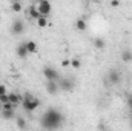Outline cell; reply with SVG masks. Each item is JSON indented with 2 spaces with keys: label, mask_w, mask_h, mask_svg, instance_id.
Segmentation results:
<instances>
[{
  "label": "cell",
  "mask_w": 132,
  "mask_h": 131,
  "mask_svg": "<svg viewBox=\"0 0 132 131\" xmlns=\"http://www.w3.org/2000/svg\"><path fill=\"white\" fill-rule=\"evenodd\" d=\"M118 5H120V2H117V0H115V2H111V6H114V8L118 6Z\"/></svg>",
  "instance_id": "27"
},
{
  "label": "cell",
  "mask_w": 132,
  "mask_h": 131,
  "mask_svg": "<svg viewBox=\"0 0 132 131\" xmlns=\"http://www.w3.org/2000/svg\"><path fill=\"white\" fill-rule=\"evenodd\" d=\"M37 26H40V28H45V26H48V19L46 17H43V16H40L37 20Z\"/></svg>",
  "instance_id": "18"
},
{
  "label": "cell",
  "mask_w": 132,
  "mask_h": 131,
  "mask_svg": "<svg viewBox=\"0 0 132 131\" xmlns=\"http://www.w3.org/2000/svg\"><path fill=\"white\" fill-rule=\"evenodd\" d=\"M2 117L5 120H11V119H15V110H8V111H2L0 113Z\"/></svg>",
  "instance_id": "12"
},
{
  "label": "cell",
  "mask_w": 132,
  "mask_h": 131,
  "mask_svg": "<svg viewBox=\"0 0 132 131\" xmlns=\"http://www.w3.org/2000/svg\"><path fill=\"white\" fill-rule=\"evenodd\" d=\"M108 80H109L111 85H120L121 83V74H120V71L111 69L109 74H108Z\"/></svg>",
  "instance_id": "6"
},
{
  "label": "cell",
  "mask_w": 132,
  "mask_h": 131,
  "mask_svg": "<svg viewBox=\"0 0 132 131\" xmlns=\"http://www.w3.org/2000/svg\"><path fill=\"white\" fill-rule=\"evenodd\" d=\"M5 94H8V93H6V86H5L3 83H0V97L5 96Z\"/></svg>",
  "instance_id": "24"
},
{
  "label": "cell",
  "mask_w": 132,
  "mask_h": 131,
  "mask_svg": "<svg viewBox=\"0 0 132 131\" xmlns=\"http://www.w3.org/2000/svg\"><path fill=\"white\" fill-rule=\"evenodd\" d=\"M22 106H23L25 111L31 113V111H35L40 106V100L35 96H32V94H25L23 96V102H22Z\"/></svg>",
  "instance_id": "2"
},
{
  "label": "cell",
  "mask_w": 132,
  "mask_h": 131,
  "mask_svg": "<svg viewBox=\"0 0 132 131\" xmlns=\"http://www.w3.org/2000/svg\"><path fill=\"white\" fill-rule=\"evenodd\" d=\"M71 66H72L74 69H78V68L81 66V60H80L78 57H75V59H71Z\"/></svg>",
  "instance_id": "20"
},
{
  "label": "cell",
  "mask_w": 132,
  "mask_h": 131,
  "mask_svg": "<svg viewBox=\"0 0 132 131\" xmlns=\"http://www.w3.org/2000/svg\"><path fill=\"white\" fill-rule=\"evenodd\" d=\"M0 23H2V17H0Z\"/></svg>",
  "instance_id": "29"
},
{
  "label": "cell",
  "mask_w": 132,
  "mask_h": 131,
  "mask_svg": "<svg viewBox=\"0 0 132 131\" xmlns=\"http://www.w3.org/2000/svg\"><path fill=\"white\" fill-rule=\"evenodd\" d=\"M98 130L100 131H106L108 128H106V125H104V122H100L98 123Z\"/></svg>",
  "instance_id": "25"
},
{
  "label": "cell",
  "mask_w": 132,
  "mask_h": 131,
  "mask_svg": "<svg viewBox=\"0 0 132 131\" xmlns=\"http://www.w3.org/2000/svg\"><path fill=\"white\" fill-rule=\"evenodd\" d=\"M59 88H60V91H72L74 90V82L71 79H62L59 82Z\"/></svg>",
  "instance_id": "7"
},
{
  "label": "cell",
  "mask_w": 132,
  "mask_h": 131,
  "mask_svg": "<svg viewBox=\"0 0 132 131\" xmlns=\"http://www.w3.org/2000/svg\"><path fill=\"white\" fill-rule=\"evenodd\" d=\"M86 26H88V25H86V20H85V19H81V17H80V19H77V20H75V28H77L78 31H85V30H86Z\"/></svg>",
  "instance_id": "15"
},
{
  "label": "cell",
  "mask_w": 132,
  "mask_h": 131,
  "mask_svg": "<svg viewBox=\"0 0 132 131\" xmlns=\"http://www.w3.org/2000/svg\"><path fill=\"white\" fill-rule=\"evenodd\" d=\"M40 123L45 130L48 131H54V130H59L62 125H63V114L57 110V108H48L42 119H40Z\"/></svg>",
  "instance_id": "1"
},
{
  "label": "cell",
  "mask_w": 132,
  "mask_h": 131,
  "mask_svg": "<svg viewBox=\"0 0 132 131\" xmlns=\"http://www.w3.org/2000/svg\"><path fill=\"white\" fill-rule=\"evenodd\" d=\"M26 14H28L29 19H34V20H37V19L40 17V12H38V9H37L35 5H31V6L26 9Z\"/></svg>",
  "instance_id": "11"
},
{
  "label": "cell",
  "mask_w": 132,
  "mask_h": 131,
  "mask_svg": "<svg viewBox=\"0 0 132 131\" xmlns=\"http://www.w3.org/2000/svg\"><path fill=\"white\" fill-rule=\"evenodd\" d=\"M106 131H111V130H106Z\"/></svg>",
  "instance_id": "30"
},
{
  "label": "cell",
  "mask_w": 132,
  "mask_h": 131,
  "mask_svg": "<svg viewBox=\"0 0 132 131\" xmlns=\"http://www.w3.org/2000/svg\"><path fill=\"white\" fill-rule=\"evenodd\" d=\"M35 6H37V9H38L40 16H43V17L49 16V14H51V11H52V5H51L49 2H46V0H42V2H38Z\"/></svg>",
  "instance_id": "4"
},
{
  "label": "cell",
  "mask_w": 132,
  "mask_h": 131,
  "mask_svg": "<svg viewBox=\"0 0 132 131\" xmlns=\"http://www.w3.org/2000/svg\"><path fill=\"white\" fill-rule=\"evenodd\" d=\"M25 33V23L23 20H14L11 25V34L12 35H22Z\"/></svg>",
  "instance_id": "5"
},
{
  "label": "cell",
  "mask_w": 132,
  "mask_h": 131,
  "mask_svg": "<svg viewBox=\"0 0 132 131\" xmlns=\"http://www.w3.org/2000/svg\"><path fill=\"white\" fill-rule=\"evenodd\" d=\"M8 96H9V102H11L12 105H15V106L23 102V94H20V93H11V94H8Z\"/></svg>",
  "instance_id": "10"
},
{
  "label": "cell",
  "mask_w": 132,
  "mask_h": 131,
  "mask_svg": "<svg viewBox=\"0 0 132 131\" xmlns=\"http://www.w3.org/2000/svg\"><path fill=\"white\" fill-rule=\"evenodd\" d=\"M2 108H3V105H2V103H0V113H2Z\"/></svg>",
  "instance_id": "28"
},
{
  "label": "cell",
  "mask_w": 132,
  "mask_h": 131,
  "mask_svg": "<svg viewBox=\"0 0 132 131\" xmlns=\"http://www.w3.org/2000/svg\"><path fill=\"white\" fill-rule=\"evenodd\" d=\"M45 88H46L48 94H51V96H54V94H57V93L60 91V88H59V82H46Z\"/></svg>",
  "instance_id": "8"
},
{
  "label": "cell",
  "mask_w": 132,
  "mask_h": 131,
  "mask_svg": "<svg viewBox=\"0 0 132 131\" xmlns=\"http://www.w3.org/2000/svg\"><path fill=\"white\" fill-rule=\"evenodd\" d=\"M15 54H17V57L19 59H26L28 57V49H26V45L25 43H20V45H17V48H15Z\"/></svg>",
  "instance_id": "9"
},
{
  "label": "cell",
  "mask_w": 132,
  "mask_h": 131,
  "mask_svg": "<svg viewBox=\"0 0 132 131\" xmlns=\"http://www.w3.org/2000/svg\"><path fill=\"white\" fill-rule=\"evenodd\" d=\"M8 110H15V105H12L11 102L5 103V105H3V108H2V111H8Z\"/></svg>",
  "instance_id": "21"
},
{
  "label": "cell",
  "mask_w": 132,
  "mask_h": 131,
  "mask_svg": "<svg viewBox=\"0 0 132 131\" xmlns=\"http://www.w3.org/2000/svg\"><path fill=\"white\" fill-rule=\"evenodd\" d=\"M25 45H26V49H28V53H37V43L32 42V40H28V42H25Z\"/></svg>",
  "instance_id": "17"
},
{
  "label": "cell",
  "mask_w": 132,
  "mask_h": 131,
  "mask_svg": "<svg viewBox=\"0 0 132 131\" xmlns=\"http://www.w3.org/2000/svg\"><path fill=\"white\" fill-rule=\"evenodd\" d=\"M94 46H95V49H104V48H106V42H104V39H103V37H97V39H94Z\"/></svg>",
  "instance_id": "14"
},
{
  "label": "cell",
  "mask_w": 132,
  "mask_h": 131,
  "mask_svg": "<svg viewBox=\"0 0 132 131\" xmlns=\"http://www.w3.org/2000/svg\"><path fill=\"white\" fill-rule=\"evenodd\" d=\"M62 66H63V68L71 66V59H63V60H62Z\"/></svg>",
  "instance_id": "23"
},
{
  "label": "cell",
  "mask_w": 132,
  "mask_h": 131,
  "mask_svg": "<svg viewBox=\"0 0 132 131\" xmlns=\"http://www.w3.org/2000/svg\"><path fill=\"white\" fill-rule=\"evenodd\" d=\"M128 106H129V110H131V113H132V94L128 96Z\"/></svg>",
  "instance_id": "26"
},
{
  "label": "cell",
  "mask_w": 132,
  "mask_h": 131,
  "mask_svg": "<svg viewBox=\"0 0 132 131\" xmlns=\"http://www.w3.org/2000/svg\"><path fill=\"white\" fill-rule=\"evenodd\" d=\"M15 123H17V127H19L20 130H26V120H25V117L15 116Z\"/></svg>",
  "instance_id": "16"
},
{
  "label": "cell",
  "mask_w": 132,
  "mask_h": 131,
  "mask_svg": "<svg viewBox=\"0 0 132 131\" xmlns=\"http://www.w3.org/2000/svg\"><path fill=\"white\" fill-rule=\"evenodd\" d=\"M8 102H9V96H8V94H5V96L0 97V103H2V105H5V103H8Z\"/></svg>",
  "instance_id": "22"
},
{
  "label": "cell",
  "mask_w": 132,
  "mask_h": 131,
  "mask_svg": "<svg viewBox=\"0 0 132 131\" xmlns=\"http://www.w3.org/2000/svg\"><path fill=\"white\" fill-rule=\"evenodd\" d=\"M42 72H43L46 82H59V79H60L59 71H57L55 68H52V66H45Z\"/></svg>",
  "instance_id": "3"
},
{
  "label": "cell",
  "mask_w": 132,
  "mask_h": 131,
  "mask_svg": "<svg viewBox=\"0 0 132 131\" xmlns=\"http://www.w3.org/2000/svg\"><path fill=\"white\" fill-rule=\"evenodd\" d=\"M11 9H12V12H20V11H22V3L12 2V3H11Z\"/></svg>",
  "instance_id": "19"
},
{
  "label": "cell",
  "mask_w": 132,
  "mask_h": 131,
  "mask_svg": "<svg viewBox=\"0 0 132 131\" xmlns=\"http://www.w3.org/2000/svg\"><path fill=\"white\" fill-rule=\"evenodd\" d=\"M121 60L126 62V63H131L132 62V51L131 49H123V53H121Z\"/></svg>",
  "instance_id": "13"
}]
</instances>
